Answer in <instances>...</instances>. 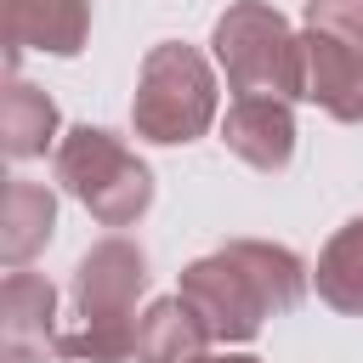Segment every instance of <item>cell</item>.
<instances>
[{"label":"cell","mask_w":363,"mask_h":363,"mask_svg":"<svg viewBox=\"0 0 363 363\" xmlns=\"http://www.w3.org/2000/svg\"><path fill=\"white\" fill-rule=\"evenodd\" d=\"M301 295H306L301 255L267 238H233L182 272V301L204 318L210 340H227V346L255 340L261 323L301 306Z\"/></svg>","instance_id":"1"},{"label":"cell","mask_w":363,"mask_h":363,"mask_svg":"<svg viewBox=\"0 0 363 363\" xmlns=\"http://www.w3.org/2000/svg\"><path fill=\"white\" fill-rule=\"evenodd\" d=\"M57 289L40 272L11 267L6 289H0V346L6 363H45V352H57Z\"/></svg>","instance_id":"7"},{"label":"cell","mask_w":363,"mask_h":363,"mask_svg":"<svg viewBox=\"0 0 363 363\" xmlns=\"http://www.w3.org/2000/svg\"><path fill=\"white\" fill-rule=\"evenodd\" d=\"M51 227H57V199H51V187H40V182H11V187H6V204H0V255H6V267H28V261L51 244Z\"/></svg>","instance_id":"11"},{"label":"cell","mask_w":363,"mask_h":363,"mask_svg":"<svg viewBox=\"0 0 363 363\" xmlns=\"http://www.w3.org/2000/svg\"><path fill=\"white\" fill-rule=\"evenodd\" d=\"M318 295L335 306V312H352L363 318V216H352L318 255Z\"/></svg>","instance_id":"13"},{"label":"cell","mask_w":363,"mask_h":363,"mask_svg":"<svg viewBox=\"0 0 363 363\" xmlns=\"http://www.w3.org/2000/svg\"><path fill=\"white\" fill-rule=\"evenodd\" d=\"M204 340L210 329L182 295H164L136 318V363H193L204 357Z\"/></svg>","instance_id":"10"},{"label":"cell","mask_w":363,"mask_h":363,"mask_svg":"<svg viewBox=\"0 0 363 363\" xmlns=\"http://www.w3.org/2000/svg\"><path fill=\"white\" fill-rule=\"evenodd\" d=\"M130 119H136V136L147 142H193L210 130L216 119V74L210 62L193 51V45H153L142 57V74H136V102H130Z\"/></svg>","instance_id":"3"},{"label":"cell","mask_w":363,"mask_h":363,"mask_svg":"<svg viewBox=\"0 0 363 363\" xmlns=\"http://www.w3.org/2000/svg\"><path fill=\"white\" fill-rule=\"evenodd\" d=\"M147 289V255L130 238H102L74 267V318L57 329V357L125 363L136 357V295Z\"/></svg>","instance_id":"2"},{"label":"cell","mask_w":363,"mask_h":363,"mask_svg":"<svg viewBox=\"0 0 363 363\" xmlns=\"http://www.w3.org/2000/svg\"><path fill=\"white\" fill-rule=\"evenodd\" d=\"M216 62L238 96H301V34L284 11L238 0L216 23Z\"/></svg>","instance_id":"5"},{"label":"cell","mask_w":363,"mask_h":363,"mask_svg":"<svg viewBox=\"0 0 363 363\" xmlns=\"http://www.w3.org/2000/svg\"><path fill=\"white\" fill-rule=\"evenodd\" d=\"M57 136V102L28 85V79H11L6 96H0V147L11 159H40Z\"/></svg>","instance_id":"12"},{"label":"cell","mask_w":363,"mask_h":363,"mask_svg":"<svg viewBox=\"0 0 363 363\" xmlns=\"http://www.w3.org/2000/svg\"><path fill=\"white\" fill-rule=\"evenodd\" d=\"M193 363H261V357H233L227 352V357H193Z\"/></svg>","instance_id":"15"},{"label":"cell","mask_w":363,"mask_h":363,"mask_svg":"<svg viewBox=\"0 0 363 363\" xmlns=\"http://www.w3.org/2000/svg\"><path fill=\"white\" fill-rule=\"evenodd\" d=\"M301 96L346 125H363V45L306 28L301 34Z\"/></svg>","instance_id":"6"},{"label":"cell","mask_w":363,"mask_h":363,"mask_svg":"<svg viewBox=\"0 0 363 363\" xmlns=\"http://www.w3.org/2000/svg\"><path fill=\"white\" fill-rule=\"evenodd\" d=\"M227 153H238L255 170H284L295 153V113L289 96H238L221 119Z\"/></svg>","instance_id":"8"},{"label":"cell","mask_w":363,"mask_h":363,"mask_svg":"<svg viewBox=\"0 0 363 363\" xmlns=\"http://www.w3.org/2000/svg\"><path fill=\"white\" fill-rule=\"evenodd\" d=\"M6 11V45L11 62L23 51H51V57H74L91 34V0H0Z\"/></svg>","instance_id":"9"},{"label":"cell","mask_w":363,"mask_h":363,"mask_svg":"<svg viewBox=\"0 0 363 363\" xmlns=\"http://www.w3.org/2000/svg\"><path fill=\"white\" fill-rule=\"evenodd\" d=\"M306 28H323L346 45H363V0H306Z\"/></svg>","instance_id":"14"},{"label":"cell","mask_w":363,"mask_h":363,"mask_svg":"<svg viewBox=\"0 0 363 363\" xmlns=\"http://www.w3.org/2000/svg\"><path fill=\"white\" fill-rule=\"evenodd\" d=\"M57 182L102 221V227H130L147 204H153V176L147 164L96 125H74L57 142Z\"/></svg>","instance_id":"4"}]
</instances>
